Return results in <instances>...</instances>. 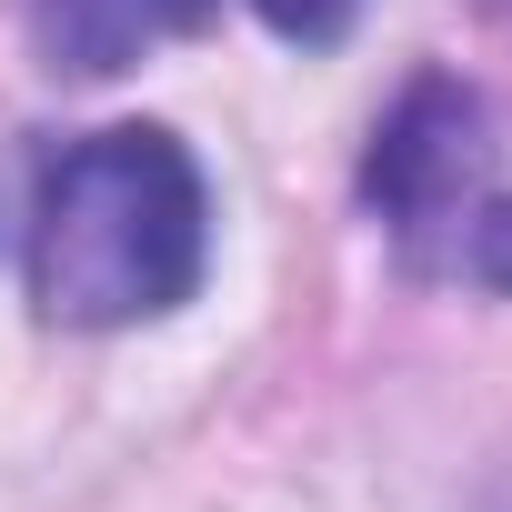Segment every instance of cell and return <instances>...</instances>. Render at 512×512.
Segmentation results:
<instances>
[{
    "label": "cell",
    "instance_id": "cell-1",
    "mask_svg": "<svg viewBox=\"0 0 512 512\" xmlns=\"http://www.w3.org/2000/svg\"><path fill=\"white\" fill-rule=\"evenodd\" d=\"M201 251H211L201 171L151 121L71 141L31 191V292L71 332H121L191 302Z\"/></svg>",
    "mask_w": 512,
    "mask_h": 512
},
{
    "label": "cell",
    "instance_id": "cell-2",
    "mask_svg": "<svg viewBox=\"0 0 512 512\" xmlns=\"http://www.w3.org/2000/svg\"><path fill=\"white\" fill-rule=\"evenodd\" d=\"M482 171H492V141H482V101L462 81H412L392 101V121L372 131L362 151V201L402 231V241H452V221L482 201Z\"/></svg>",
    "mask_w": 512,
    "mask_h": 512
},
{
    "label": "cell",
    "instance_id": "cell-3",
    "mask_svg": "<svg viewBox=\"0 0 512 512\" xmlns=\"http://www.w3.org/2000/svg\"><path fill=\"white\" fill-rule=\"evenodd\" d=\"M211 11H221V0H31V41H41L51 71L111 81V71H131L141 51L201 31Z\"/></svg>",
    "mask_w": 512,
    "mask_h": 512
},
{
    "label": "cell",
    "instance_id": "cell-4",
    "mask_svg": "<svg viewBox=\"0 0 512 512\" xmlns=\"http://www.w3.org/2000/svg\"><path fill=\"white\" fill-rule=\"evenodd\" d=\"M442 262H452L462 282H482V292H512V201H502V191H482V201L452 221Z\"/></svg>",
    "mask_w": 512,
    "mask_h": 512
},
{
    "label": "cell",
    "instance_id": "cell-5",
    "mask_svg": "<svg viewBox=\"0 0 512 512\" xmlns=\"http://www.w3.org/2000/svg\"><path fill=\"white\" fill-rule=\"evenodd\" d=\"M251 11H262L282 41H302V51H332V41L362 21V0H251Z\"/></svg>",
    "mask_w": 512,
    "mask_h": 512
}]
</instances>
